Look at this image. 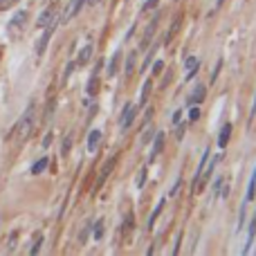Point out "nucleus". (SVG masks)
I'll list each match as a JSON object with an SVG mask.
<instances>
[{
  "instance_id": "nucleus-1",
  "label": "nucleus",
  "mask_w": 256,
  "mask_h": 256,
  "mask_svg": "<svg viewBox=\"0 0 256 256\" xmlns=\"http://www.w3.org/2000/svg\"><path fill=\"white\" fill-rule=\"evenodd\" d=\"M32 128H34V104H32V106L27 108L25 112H22V117L18 120L16 128H14L12 137H16L18 144H22V142H25L27 137L32 135Z\"/></svg>"
},
{
  "instance_id": "nucleus-2",
  "label": "nucleus",
  "mask_w": 256,
  "mask_h": 256,
  "mask_svg": "<svg viewBox=\"0 0 256 256\" xmlns=\"http://www.w3.org/2000/svg\"><path fill=\"white\" fill-rule=\"evenodd\" d=\"M115 162H117V155H112V158L108 160L106 164H104V168H102V176L97 178V184H94V191H99L104 184H106V180H108V176H110V171H112V166H115Z\"/></svg>"
},
{
  "instance_id": "nucleus-3",
  "label": "nucleus",
  "mask_w": 256,
  "mask_h": 256,
  "mask_svg": "<svg viewBox=\"0 0 256 256\" xmlns=\"http://www.w3.org/2000/svg\"><path fill=\"white\" fill-rule=\"evenodd\" d=\"M54 16H56V7H48L45 9V12H40V16L36 18V27H40V30H43V27H48V25H52L54 22Z\"/></svg>"
},
{
  "instance_id": "nucleus-4",
  "label": "nucleus",
  "mask_w": 256,
  "mask_h": 256,
  "mask_svg": "<svg viewBox=\"0 0 256 256\" xmlns=\"http://www.w3.org/2000/svg\"><path fill=\"white\" fill-rule=\"evenodd\" d=\"M84 4H86V0H70V4H68V9H66V14H63L61 20H63V22L72 20V18H74L76 14L81 12V7H84Z\"/></svg>"
},
{
  "instance_id": "nucleus-5",
  "label": "nucleus",
  "mask_w": 256,
  "mask_h": 256,
  "mask_svg": "<svg viewBox=\"0 0 256 256\" xmlns=\"http://www.w3.org/2000/svg\"><path fill=\"white\" fill-rule=\"evenodd\" d=\"M135 117H137V106L128 104L124 108V117H122V130H128L132 126V122H135Z\"/></svg>"
},
{
  "instance_id": "nucleus-6",
  "label": "nucleus",
  "mask_w": 256,
  "mask_h": 256,
  "mask_svg": "<svg viewBox=\"0 0 256 256\" xmlns=\"http://www.w3.org/2000/svg\"><path fill=\"white\" fill-rule=\"evenodd\" d=\"M54 27H56V22H52V25H48V27H45L43 36H40V38H38V43H36V54H38V56L45 52V48H48V40H50V36H52Z\"/></svg>"
},
{
  "instance_id": "nucleus-7",
  "label": "nucleus",
  "mask_w": 256,
  "mask_h": 256,
  "mask_svg": "<svg viewBox=\"0 0 256 256\" xmlns=\"http://www.w3.org/2000/svg\"><path fill=\"white\" fill-rule=\"evenodd\" d=\"M209 148L202 153V160H200V164H198V171H196V178H194V189H198L200 186V180H202V173H204V166H207V160H209Z\"/></svg>"
},
{
  "instance_id": "nucleus-8",
  "label": "nucleus",
  "mask_w": 256,
  "mask_h": 256,
  "mask_svg": "<svg viewBox=\"0 0 256 256\" xmlns=\"http://www.w3.org/2000/svg\"><path fill=\"white\" fill-rule=\"evenodd\" d=\"M164 132H155V144H153V150H150V158H148V162H153L155 158H158L160 153H162V148H164Z\"/></svg>"
},
{
  "instance_id": "nucleus-9",
  "label": "nucleus",
  "mask_w": 256,
  "mask_h": 256,
  "mask_svg": "<svg viewBox=\"0 0 256 256\" xmlns=\"http://www.w3.org/2000/svg\"><path fill=\"white\" fill-rule=\"evenodd\" d=\"M155 27H158V18H155L153 22H148V27H146V32H144V38H142V50H148L150 38H153V36H155Z\"/></svg>"
},
{
  "instance_id": "nucleus-10",
  "label": "nucleus",
  "mask_w": 256,
  "mask_h": 256,
  "mask_svg": "<svg viewBox=\"0 0 256 256\" xmlns=\"http://www.w3.org/2000/svg\"><path fill=\"white\" fill-rule=\"evenodd\" d=\"M254 238H256V212H254L252 222H250V230H248V245H245V250H243V254H245V256L250 254V248H252Z\"/></svg>"
},
{
  "instance_id": "nucleus-11",
  "label": "nucleus",
  "mask_w": 256,
  "mask_h": 256,
  "mask_svg": "<svg viewBox=\"0 0 256 256\" xmlns=\"http://www.w3.org/2000/svg\"><path fill=\"white\" fill-rule=\"evenodd\" d=\"M99 142H102V130H90V135H88V150L90 153H94V150L99 148Z\"/></svg>"
},
{
  "instance_id": "nucleus-12",
  "label": "nucleus",
  "mask_w": 256,
  "mask_h": 256,
  "mask_svg": "<svg viewBox=\"0 0 256 256\" xmlns=\"http://www.w3.org/2000/svg\"><path fill=\"white\" fill-rule=\"evenodd\" d=\"M204 92H207V88H204V86H198V88L194 90V94H191V97H189V102H186V106H198V104L202 102Z\"/></svg>"
},
{
  "instance_id": "nucleus-13",
  "label": "nucleus",
  "mask_w": 256,
  "mask_h": 256,
  "mask_svg": "<svg viewBox=\"0 0 256 256\" xmlns=\"http://www.w3.org/2000/svg\"><path fill=\"white\" fill-rule=\"evenodd\" d=\"M230 137H232V124H225L220 128V135H218V146L225 148V146L230 144Z\"/></svg>"
},
{
  "instance_id": "nucleus-14",
  "label": "nucleus",
  "mask_w": 256,
  "mask_h": 256,
  "mask_svg": "<svg viewBox=\"0 0 256 256\" xmlns=\"http://www.w3.org/2000/svg\"><path fill=\"white\" fill-rule=\"evenodd\" d=\"M184 66H186V81L194 79L196 72H198V58H196V56H189V58H186Z\"/></svg>"
},
{
  "instance_id": "nucleus-15",
  "label": "nucleus",
  "mask_w": 256,
  "mask_h": 256,
  "mask_svg": "<svg viewBox=\"0 0 256 256\" xmlns=\"http://www.w3.org/2000/svg\"><path fill=\"white\" fill-rule=\"evenodd\" d=\"M90 56H92V45H86L84 50H81V54L76 56V66H86V63L90 61Z\"/></svg>"
},
{
  "instance_id": "nucleus-16",
  "label": "nucleus",
  "mask_w": 256,
  "mask_h": 256,
  "mask_svg": "<svg viewBox=\"0 0 256 256\" xmlns=\"http://www.w3.org/2000/svg\"><path fill=\"white\" fill-rule=\"evenodd\" d=\"M164 202H166V200H160V202H158V207H155V209H153V214H150V216H148V222H146V227H148V230H153L155 220H158V216H160V214H162V209H164Z\"/></svg>"
},
{
  "instance_id": "nucleus-17",
  "label": "nucleus",
  "mask_w": 256,
  "mask_h": 256,
  "mask_svg": "<svg viewBox=\"0 0 256 256\" xmlns=\"http://www.w3.org/2000/svg\"><path fill=\"white\" fill-rule=\"evenodd\" d=\"M25 20H27V12H18L16 16L9 20V30H16V27H22L25 25Z\"/></svg>"
},
{
  "instance_id": "nucleus-18",
  "label": "nucleus",
  "mask_w": 256,
  "mask_h": 256,
  "mask_svg": "<svg viewBox=\"0 0 256 256\" xmlns=\"http://www.w3.org/2000/svg\"><path fill=\"white\" fill-rule=\"evenodd\" d=\"M104 225H106V222H104V218H99L97 222H92V225H90L94 240H102V238H104Z\"/></svg>"
},
{
  "instance_id": "nucleus-19",
  "label": "nucleus",
  "mask_w": 256,
  "mask_h": 256,
  "mask_svg": "<svg viewBox=\"0 0 256 256\" xmlns=\"http://www.w3.org/2000/svg\"><path fill=\"white\" fill-rule=\"evenodd\" d=\"M153 137H155V126L150 122H146V128L142 130V144H148Z\"/></svg>"
},
{
  "instance_id": "nucleus-20",
  "label": "nucleus",
  "mask_w": 256,
  "mask_h": 256,
  "mask_svg": "<svg viewBox=\"0 0 256 256\" xmlns=\"http://www.w3.org/2000/svg\"><path fill=\"white\" fill-rule=\"evenodd\" d=\"M48 164H50V160H48V158H40L38 162H36L34 166H32V173H34V176H38V173H43L45 168H48Z\"/></svg>"
},
{
  "instance_id": "nucleus-21",
  "label": "nucleus",
  "mask_w": 256,
  "mask_h": 256,
  "mask_svg": "<svg viewBox=\"0 0 256 256\" xmlns=\"http://www.w3.org/2000/svg\"><path fill=\"white\" fill-rule=\"evenodd\" d=\"M150 86H153V79H146V81H144V88H142V99H140V104H142V106H146V99H148Z\"/></svg>"
},
{
  "instance_id": "nucleus-22",
  "label": "nucleus",
  "mask_w": 256,
  "mask_h": 256,
  "mask_svg": "<svg viewBox=\"0 0 256 256\" xmlns=\"http://www.w3.org/2000/svg\"><path fill=\"white\" fill-rule=\"evenodd\" d=\"M97 88H99L97 72H92V76H90V81H88V94H90V97H94V94H97Z\"/></svg>"
},
{
  "instance_id": "nucleus-23",
  "label": "nucleus",
  "mask_w": 256,
  "mask_h": 256,
  "mask_svg": "<svg viewBox=\"0 0 256 256\" xmlns=\"http://www.w3.org/2000/svg\"><path fill=\"white\" fill-rule=\"evenodd\" d=\"M132 70H135V52H130L126 56V76H130Z\"/></svg>"
},
{
  "instance_id": "nucleus-24",
  "label": "nucleus",
  "mask_w": 256,
  "mask_h": 256,
  "mask_svg": "<svg viewBox=\"0 0 256 256\" xmlns=\"http://www.w3.org/2000/svg\"><path fill=\"white\" fill-rule=\"evenodd\" d=\"M40 245H43V234H36V236H34V245H32L30 254H32V256L38 254V252H40Z\"/></svg>"
},
{
  "instance_id": "nucleus-25",
  "label": "nucleus",
  "mask_w": 256,
  "mask_h": 256,
  "mask_svg": "<svg viewBox=\"0 0 256 256\" xmlns=\"http://www.w3.org/2000/svg\"><path fill=\"white\" fill-rule=\"evenodd\" d=\"M117 63H120V50H117V52L112 54V58H110V66H108V76H112V74H115V70H117Z\"/></svg>"
},
{
  "instance_id": "nucleus-26",
  "label": "nucleus",
  "mask_w": 256,
  "mask_h": 256,
  "mask_svg": "<svg viewBox=\"0 0 256 256\" xmlns=\"http://www.w3.org/2000/svg\"><path fill=\"white\" fill-rule=\"evenodd\" d=\"M178 27H180V18H176L173 20V25H171V30H168V34H166V43H171V38L176 36V32H178Z\"/></svg>"
},
{
  "instance_id": "nucleus-27",
  "label": "nucleus",
  "mask_w": 256,
  "mask_h": 256,
  "mask_svg": "<svg viewBox=\"0 0 256 256\" xmlns=\"http://www.w3.org/2000/svg\"><path fill=\"white\" fill-rule=\"evenodd\" d=\"M144 182H146V166L142 168V171H140V176H137L135 186H137V189H142V186H144Z\"/></svg>"
},
{
  "instance_id": "nucleus-28",
  "label": "nucleus",
  "mask_w": 256,
  "mask_h": 256,
  "mask_svg": "<svg viewBox=\"0 0 256 256\" xmlns=\"http://www.w3.org/2000/svg\"><path fill=\"white\" fill-rule=\"evenodd\" d=\"M200 117V108L198 106H191L189 108V122H196Z\"/></svg>"
},
{
  "instance_id": "nucleus-29",
  "label": "nucleus",
  "mask_w": 256,
  "mask_h": 256,
  "mask_svg": "<svg viewBox=\"0 0 256 256\" xmlns=\"http://www.w3.org/2000/svg\"><path fill=\"white\" fill-rule=\"evenodd\" d=\"M158 2H160V0H146V2L142 4V12H148V9H155V7H158Z\"/></svg>"
},
{
  "instance_id": "nucleus-30",
  "label": "nucleus",
  "mask_w": 256,
  "mask_h": 256,
  "mask_svg": "<svg viewBox=\"0 0 256 256\" xmlns=\"http://www.w3.org/2000/svg\"><path fill=\"white\" fill-rule=\"evenodd\" d=\"M220 68H222V61H218V63H216V68H214V74H212V84H216L218 74H220Z\"/></svg>"
},
{
  "instance_id": "nucleus-31",
  "label": "nucleus",
  "mask_w": 256,
  "mask_h": 256,
  "mask_svg": "<svg viewBox=\"0 0 256 256\" xmlns=\"http://www.w3.org/2000/svg\"><path fill=\"white\" fill-rule=\"evenodd\" d=\"M18 0H0V12H2V9H9L12 7V4H16Z\"/></svg>"
},
{
  "instance_id": "nucleus-32",
  "label": "nucleus",
  "mask_w": 256,
  "mask_h": 256,
  "mask_svg": "<svg viewBox=\"0 0 256 256\" xmlns=\"http://www.w3.org/2000/svg\"><path fill=\"white\" fill-rule=\"evenodd\" d=\"M155 50H158V48H153V52H148V56H146L144 66H142V72H144V70H146V68H148V66H150V61H153V54H155Z\"/></svg>"
},
{
  "instance_id": "nucleus-33",
  "label": "nucleus",
  "mask_w": 256,
  "mask_h": 256,
  "mask_svg": "<svg viewBox=\"0 0 256 256\" xmlns=\"http://www.w3.org/2000/svg\"><path fill=\"white\" fill-rule=\"evenodd\" d=\"M88 234H90V225H86V230L81 232V236H79V240H81V245L86 243V240H88Z\"/></svg>"
},
{
  "instance_id": "nucleus-34",
  "label": "nucleus",
  "mask_w": 256,
  "mask_h": 256,
  "mask_svg": "<svg viewBox=\"0 0 256 256\" xmlns=\"http://www.w3.org/2000/svg\"><path fill=\"white\" fill-rule=\"evenodd\" d=\"M256 117V92H254V102H252V110H250V124H252V120Z\"/></svg>"
},
{
  "instance_id": "nucleus-35",
  "label": "nucleus",
  "mask_w": 256,
  "mask_h": 256,
  "mask_svg": "<svg viewBox=\"0 0 256 256\" xmlns=\"http://www.w3.org/2000/svg\"><path fill=\"white\" fill-rule=\"evenodd\" d=\"M180 243H182V234H178V238H176V248H173V254H180Z\"/></svg>"
},
{
  "instance_id": "nucleus-36",
  "label": "nucleus",
  "mask_w": 256,
  "mask_h": 256,
  "mask_svg": "<svg viewBox=\"0 0 256 256\" xmlns=\"http://www.w3.org/2000/svg\"><path fill=\"white\" fill-rule=\"evenodd\" d=\"M162 68H164V63H162V61L155 63V66H153V76H155V74H160V72H162Z\"/></svg>"
},
{
  "instance_id": "nucleus-37",
  "label": "nucleus",
  "mask_w": 256,
  "mask_h": 256,
  "mask_svg": "<svg viewBox=\"0 0 256 256\" xmlns=\"http://www.w3.org/2000/svg\"><path fill=\"white\" fill-rule=\"evenodd\" d=\"M52 112H54V102H50L48 112H45V122H50V117H52Z\"/></svg>"
},
{
  "instance_id": "nucleus-38",
  "label": "nucleus",
  "mask_w": 256,
  "mask_h": 256,
  "mask_svg": "<svg viewBox=\"0 0 256 256\" xmlns=\"http://www.w3.org/2000/svg\"><path fill=\"white\" fill-rule=\"evenodd\" d=\"M70 144H72V140H70V137H68V140H66V144H63V148H61V153H63V155H68V150H70Z\"/></svg>"
},
{
  "instance_id": "nucleus-39",
  "label": "nucleus",
  "mask_w": 256,
  "mask_h": 256,
  "mask_svg": "<svg viewBox=\"0 0 256 256\" xmlns=\"http://www.w3.org/2000/svg\"><path fill=\"white\" fill-rule=\"evenodd\" d=\"M180 117H182V110H176V112H173V124H180Z\"/></svg>"
},
{
  "instance_id": "nucleus-40",
  "label": "nucleus",
  "mask_w": 256,
  "mask_h": 256,
  "mask_svg": "<svg viewBox=\"0 0 256 256\" xmlns=\"http://www.w3.org/2000/svg\"><path fill=\"white\" fill-rule=\"evenodd\" d=\"M180 182H182V180H180V178H178V180H176V184H173V189H171V196H176V194H178V189H180Z\"/></svg>"
},
{
  "instance_id": "nucleus-41",
  "label": "nucleus",
  "mask_w": 256,
  "mask_h": 256,
  "mask_svg": "<svg viewBox=\"0 0 256 256\" xmlns=\"http://www.w3.org/2000/svg\"><path fill=\"white\" fill-rule=\"evenodd\" d=\"M50 142H52V132H48V135H45V140H43V146H45V148L50 146Z\"/></svg>"
},
{
  "instance_id": "nucleus-42",
  "label": "nucleus",
  "mask_w": 256,
  "mask_h": 256,
  "mask_svg": "<svg viewBox=\"0 0 256 256\" xmlns=\"http://www.w3.org/2000/svg\"><path fill=\"white\" fill-rule=\"evenodd\" d=\"M222 2H225V0H218V2H216V9H218V7H220V4H222Z\"/></svg>"
},
{
  "instance_id": "nucleus-43",
  "label": "nucleus",
  "mask_w": 256,
  "mask_h": 256,
  "mask_svg": "<svg viewBox=\"0 0 256 256\" xmlns=\"http://www.w3.org/2000/svg\"><path fill=\"white\" fill-rule=\"evenodd\" d=\"M252 180H256V166H254V173H252Z\"/></svg>"
}]
</instances>
